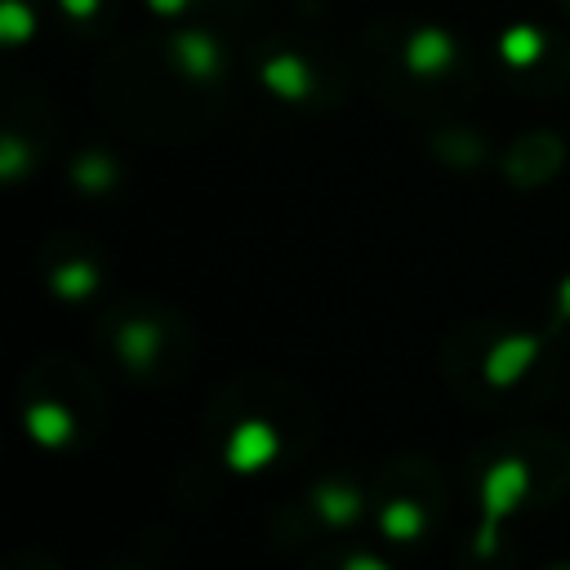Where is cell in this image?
Segmentation results:
<instances>
[{
  "label": "cell",
  "mask_w": 570,
  "mask_h": 570,
  "mask_svg": "<svg viewBox=\"0 0 570 570\" xmlns=\"http://www.w3.org/2000/svg\"><path fill=\"white\" fill-rule=\"evenodd\" d=\"M566 156H570L566 138H561L557 129H548V125H534V129H521V134L499 151V174H503L508 187L534 191V187H548V183L561 174Z\"/></svg>",
  "instance_id": "14"
},
{
  "label": "cell",
  "mask_w": 570,
  "mask_h": 570,
  "mask_svg": "<svg viewBox=\"0 0 570 570\" xmlns=\"http://www.w3.org/2000/svg\"><path fill=\"white\" fill-rule=\"evenodd\" d=\"M503 85L521 98H557L570 89V36L539 18H512L490 40Z\"/></svg>",
  "instance_id": "10"
},
{
  "label": "cell",
  "mask_w": 570,
  "mask_h": 570,
  "mask_svg": "<svg viewBox=\"0 0 570 570\" xmlns=\"http://www.w3.org/2000/svg\"><path fill=\"white\" fill-rule=\"evenodd\" d=\"M45 27V0H0V45L22 53Z\"/></svg>",
  "instance_id": "18"
},
{
  "label": "cell",
  "mask_w": 570,
  "mask_h": 570,
  "mask_svg": "<svg viewBox=\"0 0 570 570\" xmlns=\"http://www.w3.org/2000/svg\"><path fill=\"white\" fill-rule=\"evenodd\" d=\"M356 76L379 107L428 125L463 111L481 85L468 36L414 13H383L361 31Z\"/></svg>",
  "instance_id": "2"
},
{
  "label": "cell",
  "mask_w": 570,
  "mask_h": 570,
  "mask_svg": "<svg viewBox=\"0 0 570 570\" xmlns=\"http://www.w3.org/2000/svg\"><path fill=\"white\" fill-rule=\"evenodd\" d=\"M450 387L476 410H521L548 401L557 383V338L517 321H468L441 352Z\"/></svg>",
  "instance_id": "3"
},
{
  "label": "cell",
  "mask_w": 570,
  "mask_h": 570,
  "mask_svg": "<svg viewBox=\"0 0 570 570\" xmlns=\"http://www.w3.org/2000/svg\"><path fill=\"white\" fill-rule=\"evenodd\" d=\"M232 80L227 31L218 18H196L111 49L94 67V107L125 134L178 142L223 116Z\"/></svg>",
  "instance_id": "1"
},
{
  "label": "cell",
  "mask_w": 570,
  "mask_h": 570,
  "mask_svg": "<svg viewBox=\"0 0 570 570\" xmlns=\"http://www.w3.org/2000/svg\"><path fill=\"white\" fill-rule=\"evenodd\" d=\"M557 9H561V18L570 22V0H557Z\"/></svg>",
  "instance_id": "24"
},
{
  "label": "cell",
  "mask_w": 570,
  "mask_h": 570,
  "mask_svg": "<svg viewBox=\"0 0 570 570\" xmlns=\"http://www.w3.org/2000/svg\"><path fill=\"white\" fill-rule=\"evenodd\" d=\"M445 512V485L432 459H396L374 476V530L387 548H419Z\"/></svg>",
  "instance_id": "9"
},
{
  "label": "cell",
  "mask_w": 570,
  "mask_h": 570,
  "mask_svg": "<svg viewBox=\"0 0 570 570\" xmlns=\"http://www.w3.org/2000/svg\"><path fill=\"white\" fill-rule=\"evenodd\" d=\"M209 450L236 476H258L298 454L316 428L312 401L281 379H240L209 405Z\"/></svg>",
  "instance_id": "4"
},
{
  "label": "cell",
  "mask_w": 570,
  "mask_h": 570,
  "mask_svg": "<svg viewBox=\"0 0 570 570\" xmlns=\"http://www.w3.org/2000/svg\"><path fill=\"white\" fill-rule=\"evenodd\" d=\"M548 445V436H512V441H490L485 450L472 454V481H476V499H481V517L476 530L468 539V570H490L499 566L503 539H508V521L517 512H525L539 494V476L548 463L566 459L561 450L543 463L539 450Z\"/></svg>",
  "instance_id": "6"
},
{
  "label": "cell",
  "mask_w": 570,
  "mask_h": 570,
  "mask_svg": "<svg viewBox=\"0 0 570 570\" xmlns=\"http://www.w3.org/2000/svg\"><path fill=\"white\" fill-rule=\"evenodd\" d=\"M58 27L76 40H98L116 27L120 18V0H49Z\"/></svg>",
  "instance_id": "17"
},
{
  "label": "cell",
  "mask_w": 570,
  "mask_h": 570,
  "mask_svg": "<svg viewBox=\"0 0 570 570\" xmlns=\"http://www.w3.org/2000/svg\"><path fill=\"white\" fill-rule=\"evenodd\" d=\"M294 4H298V9H307V13L316 9V0H294Z\"/></svg>",
  "instance_id": "26"
},
{
  "label": "cell",
  "mask_w": 570,
  "mask_h": 570,
  "mask_svg": "<svg viewBox=\"0 0 570 570\" xmlns=\"http://www.w3.org/2000/svg\"><path fill=\"white\" fill-rule=\"evenodd\" d=\"M307 570H396V561L383 557V552L370 548V543H347V548H330V552H321Z\"/></svg>",
  "instance_id": "19"
},
{
  "label": "cell",
  "mask_w": 570,
  "mask_h": 570,
  "mask_svg": "<svg viewBox=\"0 0 570 570\" xmlns=\"http://www.w3.org/2000/svg\"><path fill=\"white\" fill-rule=\"evenodd\" d=\"M4 570H62V566L49 552H18V557H9Z\"/></svg>",
  "instance_id": "22"
},
{
  "label": "cell",
  "mask_w": 570,
  "mask_h": 570,
  "mask_svg": "<svg viewBox=\"0 0 570 570\" xmlns=\"http://www.w3.org/2000/svg\"><path fill=\"white\" fill-rule=\"evenodd\" d=\"M245 71L263 89V98L289 111H312V116L343 107L356 76L352 58L334 40L289 31V27L254 36L245 49Z\"/></svg>",
  "instance_id": "5"
},
{
  "label": "cell",
  "mask_w": 570,
  "mask_h": 570,
  "mask_svg": "<svg viewBox=\"0 0 570 570\" xmlns=\"http://www.w3.org/2000/svg\"><path fill=\"white\" fill-rule=\"evenodd\" d=\"M365 512H374V481H361L356 472L334 468L303 485L298 508H289L285 521L298 530L294 539H312V534L343 539L365 521Z\"/></svg>",
  "instance_id": "11"
},
{
  "label": "cell",
  "mask_w": 570,
  "mask_h": 570,
  "mask_svg": "<svg viewBox=\"0 0 570 570\" xmlns=\"http://www.w3.org/2000/svg\"><path fill=\"white\" fill-rule=\"evenodd\" d=\"M160 27H174V22H196V18H223L227 13V0H138Z\"/></svg>",
  "instance_id": "20"
},
{
  "label": "cell",
  "mask_w": 570,
  "mask_h": 570,
  "mask_svg": "<svg viewBox=\"0 0 570 570\" xmlns=\"http://www.w3.org/2000/svg\"><path fill=\"white\" fill-rule=\"evenodd\" d=\"M98 570H147V566H134V561H111V566H98Z\"/></svg>",
  "instance_id": "23"
},
{
  "label": "cell",
  "mask_w": 570,
  "mask_h": 570,
  "mask_svg": "<svg viewBox=\"0 0 570 570\" xmlns=\"http://www.w3.org/2000/svg\"><path fill=\"white\" fill-rule=\"evenodd\" d=\"M543 330L552 334V338H561L566 330H570V272L552 285V298H548V321H543Z\"/></svg>",
  "instance_id": "21"
},
{
  "label": "cell",
  "mask_w": 570,
  "mask_h": 570,
  "mask_svg": "<svg viewBox=\"0 0 570 570\" xmlns=\"http://www.w3.org/2000/svg\"><path fill=\"white\" fill-rule=\"evenodd\" d=\"M67 187L85 200H107L125 187V160L111 151V147H98V142H85L71 151L67 169H62Z\"/></svg>",
  "instance_id": "16"
},
{
  "label": "cell",
  "mask_w": 570,
  "mask_h": 570,
  "mask_svg": "<svg viewBox=\"0 0 570 570\" xmlns=\"http://www.w3.org/2000/svg\"><path fill=\"white\" fill-rule=\"evenodd\" d=\"M543 570H570V561H552V566H543Z\"/></svg>",
  "instance_id": "25"
},
{
  "label": "cell",
  "mask_w": 570,
  "mask_h": 570,
  "mask_svg": "<svg viewBox=\"0 0 570 570\" xmlns=\"http://www.w3.org/2000/svg\"><path fill=\"white\" fill-rule=\"evenodd\" d=\"M36 267H40L45 294L53 303L76 307V303H89L107 289V254L76 232H53L49 240H40Z\"/></svg>",
  "instance_id": "13"
},
{
  "label": "cell",
  "mask_w": 570,
  "mask_h": 570,
  "mask_svg": "<svg viewBox=\"0 0 570 570\" xmlns=\"http://www.w3.org/2000/svg\"><path fill=\"white\" fill-rule=\"evenodd\" d=\"M53 134H58V116L49 98L40 89L13 94L4 107V125H0V183L9 187L27 183L49 160Z\"/></svg>",
  "instance_id": "12"
},
{
  "label": "cell",
  "mask_w": 570,
  "mask_h": 570,
  "mask_svg": "<svg viewBox=\"0 0 570 570\" xmlns=\"http://www.w3.org/2000/svg\"><path fill=\"white\" fill-rule=\"evenodd\" d=\"M423 147H428V156H432L441 169H450V174H476V169L490 165V138H485L476 125L454 120V116H450V120H432Z\"/></svg>",
  "instance_id": "15"
},
{
  "label": "cell",
  "mask_w": 570,
  "mask_h": 570,
  "mask_svg": "<svg viewBox=\"0 0 570 570\" xmlns=\"http://www.w3.org/2000/svg\"><path fill=\"white\" fill-rule=\"evenodd\" d=\"M94 343L111 356V365L142 387H160L178 379L191 361V330L187 321L156 303V298H120L102 312Z\"/></svg>",
  "instance_id": "8"
},
{
  "label": "cell",
  "mask_w": 570,
  "mask_h": 570,
  "mask_svg": "<svg viewBox=\"0 0 570 570\" xmlns=\"http://www.w3.org/2000/svg\"><path fill=\"white\" fill-rule=\"evenodd\" d=\"M18 419L36 450L76 454L102 423L98 383L80 365L62 361V356H45V361L27 365V374L18 383Z\"/></svg>",
  "instance_id": "7"
}]
</instances>
